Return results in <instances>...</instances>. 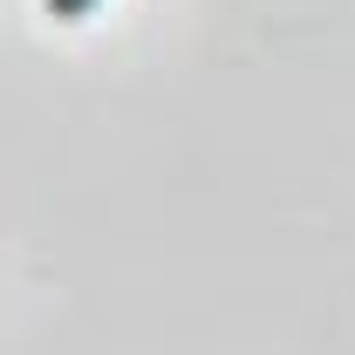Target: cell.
I'll return each mask as SVG.
<instances>
[{
	"instance_id": "cell-1",
	"label": "cell",
	"mask_w": 355,
	"mask_h": 355,
	"mask_svg": "<svg viewBox=\"0 0 355 355\" xmlns=\"http://www.w3.org/2000/svg\"><path fill=\"white\" fill-rule=\"evenodd\" d=\"M48 7V21H89L96 14V0H42Z\"/></svg>"
}]
</instances>
